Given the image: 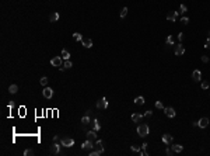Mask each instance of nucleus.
Segmentation results:
<instances>
[{"mask_svg":"<svg viewBox=\"0 0 210 156\" xmlns=\"http://www.w3.org/2000/svg\"><path fill=\"white\" fill-rule=\"evenodd\" d=\"M137 134H139V136H147L149 135V127L146 125V124H140V125L137 127Z\"/></svg>","mask_w":210,"mask_h":156,"instance_id":"f257e3e1","label":"nucleus"},{"mask_svg":"<svg viewBox=\"0 0 210 156\" xmlns=\"http://www.w3.org/2000/svg\"><path fill=\"white\" fill-rule=\"evenodd\" d=\"M60 145L65 146V148H70V146L74 145V139H73V138H62V139H60Z\"/></svg>","mask_w":210,"mask_h":156,"instance_id":"f03ea898","label":"nucleus"},{"mask_svg":"<svg viewBox=\"0 0 210 156\" xmlns=\"http://www.w3.org/2000/svg\"><path fill=\"white\" fill-rule=\"evenodd\" d=\"M94 150H97L99 155L104 153V142H102L101 139H97L95 141V144H94Z\"/></svg>","mask_w":210,"mask_h":156,"instance_id":"7ed1b4c3","label":"nucleus"},{"mask_svg":"<svg viewBox=\"0 0 210 156\" xmlns=\"http://www.w3.org/2000/svg\"><path fill=\"white\" fill-rule=\"evenodd\" d=\"M51 65H52V66L60 67L63 65V58H62V56H55V58H52L51 59Z\"/></svg>","mask_w":210,"mask_h":156,"instance_id":"20e7f679","label":"nucleus"},{"mask_svg":"<svg viewBox=\"0 0 210 156\" xmlns=\"http://www.w3.org/2000/svg\"><path fill=\"white\" fill-rule=\"evenodd\" d=\"M60 148H62V145H59L56 141H55V142H53V145L51 146V153H53V155H57V153H62Z\"/></svg>","mask_w":210,"mask_h":156,"instance_id":"39448f33","label":"nucleus"},{"mask_svg":"<svg viewBox=\"0 0 210 156\" xmlns=\"http://www.w3.org/2000/svg\"><path fill=\"white\" fill-rule=\"evenodd\" d=\"M42 94H44V97L45 98H52L53 97V89H51V87H45V89L42 90Z\"/></svg>","mask_w":210,"mask_h":156,"instance_id":"423d86ee","label":"nucleus"},{"mask_svg":"<svg viewBox=\"0 0 210 156\" xmlns=\"http://www.w3.org/2000/svg\"><path fill=\"white\" fill-rule=\"evenodd\" d=\"M97 107L98 108H108V101H107V98L105 97H102V98H99L98 101H97Z\"/></svg>","mask_w":210,"mask_h":156,"instance_id":"0eeeda50","label":"nucleus"},{"mask_svg":"<svg viewBox=\"0 0 210 156\" xmlns=\"http://www.w3.org/2000/svg\"><path fill=\"white\" fill-rule=\"evenodd\" d=\"M178 14H179V11H170L167 14V20L168 21H177Z\"/></svg>","mask_w":210,"mask_h":156,"instance_id":"6e6552de","label":"nucleus"},{"mask_svg":"<svg viewBox=\"0 0 210 156\" xmlns=\"http://www.w3.org/2000/svg\"><path fill=\"white\" fill-rule=\"evenodd\" d=\"M185 54V46L182 45V44H178L177 46H175V55L177 56H181Z\"/></svg>","mask_w":210,"mask_h":156,"instance_id":"1a4fd4ad","label":"nucleus"},{"mask_svg":"<svg viewBox=\"0 0 210 156\" xmlns=\"http://www.w3.org/2000/svg\"><path fill=\"white\" fill-rule=\"evenodd\" d=\"M81 148H83L84 150H91V149H94V144H93V141L87 139V141H86L83 145H81Z\"/></svg>","mask_w":210,"mask_h":156,"instance_id":"9d476101","label":"nucleus"},{"mask_svg":"<svg viewBox=\"0 0 210 156\" xmlns=\"http://www.w3.org/2000/svg\"><path fill=\"white\" fill-rule=\"evenodd\" d=\"M164 113H165V115L170 117V118H174V117H175V110H174L172 107H167V108H164Z\"/></svg>","mask_w":210,"mask_h":156,"instance_id":"9b49d317","label":"nucleus"},{"mask_svg":"<svg viewBox=\"0 0 210 156\" xmlns=\"http://www.w3.org/2000/svg\"><path fill=\"white\" fill-rule=\"evenodd\" d=\"M192 79L195 80V82H199V80L202 79V72L199 71V69H196V71L192 72Z\"/></svg>","mask_w":210,"mask_h":156,"instance_id":"f8f14e48","label":"nucleus"},{"mask_svg":"<svg viewBox=\"0 0 210 156\" xmlns=\"http://www.w3.org/2000/svg\"><path fill=\"white\" fill-rule=\"evenodd\" d=\"M81 44H83L84 48H91V46H93V41H91L90 38H84V37H83V40H81Z\"/></svg>","mask_w":210,"mask_h":156,"instance_id":"ddd939ff","label":"nucleus"},{"mask_svg":"<svg viewBox=\"0 0 210 156\" xmlns=\"http://www.w3.org/2000/svg\"><path fill=\"white\" fill-rule=\"evenodd\" d=\"M87 139H90V141H93V142H95L97 141V131H88L87 132Z\"/></svg>","mask_w":210,"mask_h":156,"instance_id":"4468645a","label":"nucleus"},{"mask_svg":"<svg viewBox=\"0 0 210 156\" xmlns=\"http://www.w3.org/2000/svg\"><path fill=\"white\" fill-rule=\"evenodd\" d=\"M207 125H209V118L207 117H203V118L199 119V127L200 128H206Z\"/></svg>","mask_w":210,"mask_h":156,"instance_id":"2eb2a0df","label":"nucleus"},{"mask_svg":"<svg viewBox=\"0 0 210 156\" xmlns=\"http://www.w3.org/2000/svg\"><path fill=\"white\" fill-rule=\"evenodd\" d=\"M162 142H164L165 145H170L172 142V135H170V134H164L162 135Z\"/></svg>","mask_w":210,"mask_h":156,"instance_id":"dca6fc26","label":"nucleus"},{"mask_svg":"<svg viewBox=\"0 0 210 156\" xmlns=\"http://www.w3.org/2000/svg\"><path fill=\"white\" fill-rule=\"evenodd\" d=\"M72 66H73V63L69 61V59H67V61H65V62H63V65L59 67V69H60V71H65V69H70Z\"/></svg>","mask_w":210,"mask_h":156,"instance_id":"f3484780","label":"nucleus"},{"mask_svg":"<svg viewBox=\"0 0 210 156\" xmlns=\"http://www.w3.org/2000/svg\"><path fill=\"white\" fill-rule=\"evenodd\" d=\"M174 37H172V35H168V38H167V41H165V46H167V48H170V46L171 45H174Z\"/></svg>","mask_w":210,"mask_h":156,"instance_id":"a211bd4d","label":"nucleus"},{"mask_svg":"<svg viewBox=\"0 0 210 156\" xmlns=\"http://www.w3.org/2000/svg\"><path fill=\"white\" fill-rule=\"evenodd\" d=\"M171 149H172V152H174V153H181L183 150V146H182V145H174Z\"/></svg>","mask_w":210,"mask_h":156,"instance_id":"6ab92c4d","label":"nucleus"},{"mask_svg":"<svg viewBox=\"0 0 210 156\" xmlns=\"http://www.w3.org/2000/svg\"><path fill=\"white\" fill-rule=\"evenodd\" d=\"M63 58V61H67V59H70V52L67 51V49H63L62 51V55H60Z\"/></svg>","mask_w":210,"mask_h":156,"instance_id":"aec40b11","label":"nucleus"},{"mask_svg":"<svg viewBox=\"0 0 210 156\" xmlns=\"http://www.w3.org/2000/svg\"><path fill=\"white\" fill-rule=\"evenodd\" d=\"M59 13H52L51 15H49V20H51V23H55V21H57L59 20Z\"/></svg>","mask_w":210,"mask_h":156,"instance_id":"412c9836","label":"nucleus"},{"mask_svg":"<svg viewBox=\"0 0 210 156\" xmlns=\"http://www.w3.org/2000/svg\"><path fill=\"white\" fill-rule=\"evenodd\" d=\"M141 114H137V113H135V114H132V121L133 123H139V121H140L141 119Z\"/></svg>","mask_w":210,"mask_h":156,"instance_id":"4be33fe9","label":"nucleus"},{"mask_svg":"<svg viewBox=\"0 0 210 156\" xmlns=\"http://www.w3.org/2000/svg\"><path fill=\"white\" fill-rule=\"evenodd\" d=\"M9 92L11 93V94H15V93L18 92V86H17V84H11V86L9 87Z\"/></svg>","mask_w":210,"mask_h":156,"instance_id":"5701e85b","label":"nucleus"},{"mask_svg":"<svg viewBox=\"0 0 210 156\" xmlns=\"http://www.w3.org/2000/svg\"><path fill=\"white\" fill-rule=\"evenodd\" d=\"M93 129H94V131H99V129H101V125H99L98 119H94V123H93Z\"/></svg>","mask_w":210,"mask_h":156,"instance_id":"b1692460","label":"nucleus"},{"mask_svg":"<svg viewBox=\"0 0 210 156\" xmlns=\"http://www.w3.org/2000/svg\"><path fill=\"white\" fill-rule=\"evenodd\" d=\"M81 124H83V125H87V124H90V117H88L87 114H86V115L81 118Z\"/></svg>","mask_w":210,"mask_h":156,"instance_id":"393cba45","label":"nucleus"},{"mask_svg":"<svg viewBox=\"0 0 210 156\" xmlns=\"http://www.w3.org/2000/svg\"><path fill=\"white\" fill-rule=\"evenodd\" d=\"M146 148H147V144H143V145H141V149H140V155H141V156H147V155H149V153L146 152Z\"/></svg>","mask_w":210,"mask_h":156,"instance_id":"a878e982","label":"nucleus"},{"mask_svg":"<svg viewBox=\"0 0 210 156\" xmlns=\"http://www.w3.org/2000/svg\"><path fill=\"white\" fill-rule=\"evenodd\" d=\"M135 103H136V104H139V106H141V104H144V98L141 97V96H139V97H136V98H135Z\"/></svg>","mask_w":210,"mask_h":156,"instance_id":"bb28decb","label":"nucleus"},{"mask_svg":"<svg viewBox=\"0 0 210 156\" xmlns=\"http://www.w3.org/2000/svg\"><path fill=\"white\" fill-rule=\"evenodd\" d=\"M126 14H128V7H123V9L120 10V19H125Z\"/></svg>","mask_w":210,"mask_h":156,"instance_id":"cd10ccee","label":"nucleus"},{"mask_svg":"<svg viewBox=\"0 0 210 156\" xmlns=\"http://www.w3.org/2000/svg\"><path fill=\"white\" fill-rule=\"evenodd\" d=\"M73 38H74L76 41H81V40H83V35H81V34H78V32H74V34H73Z\"/></svg>","mask_w":210,"mask_h":156,"instance_id":"c85d7f7f","label":"nucleus"},{"mask_svg":"<svg viewBox=\"0 0 210 156\" xmlns=\"http://www.w3.org/2000/svg\"><path fill=\"white\" fill-rule=\"evenodd\" d=\"M39 83H41L42 86H46V84H48V77H45V76L41 77V79H39Z\"/></svg>","mask_w":210,"mask_h":156,"instance_id":"c756f323","label":"nucleus"},{"mask_svg":"<svg viewBox=\"0 0 210 156\" xmlns=\"http://www.w3.org/2000/svg\"><path fill=\"white\" fill-rule=\"evenodd\" d=\"M24 155H25V156L34 155V150H32V149H25V150H24Z\"/></svg>","mask_w":210,"mask_h":156,"instance_id":"7c9ffc66","label":"nucleus"},{"mask_svg":"<svg viewBox=\"0 0 210 156\" xmlns=\"http://www.w3.org/2000/svg\"><path fill=\"white\" fill-rule=\"evenodd\" d=\"M156 107L158 108V110H164V106H162L161 101H157V103H156Z\"/></svg>","mask_w":210,"mask_h":156,"instance_id":"2f4dec72","label":"nucleus"},{"mask_svg":"<svg viewBox=\"0 0 210 156\" xmlns=\"http://www.w3.org/2000/svg\"><path fill=\"white\" fill-rule=\"evenodd\" d=\"M185 11H188L186 6H185V4H181V7H179V13H185Z\"/></svg>","mask_w":210,"mask_h":156,"instance_id":"473e14b6","label":"nucleus"},{"mask_svg":"<svg viewBox=\"0 0 210 156\" xmlns=\"http://www.w3.org/2000/svg\"><path fill=\"white\" fill-rule=\"evenodd\" d=\"M202 89H204V90L209 89V82H202Z\"/></svg>","mask_w":210,"mask_h":156,"instance_id":"72a5a7b5","label":"nucleus"},{"mask_svg":"<svg viewBox=\"0 0 210 156\" xmlns=\"http://www.w3.org/2000/svg\"><path fill=\"white\" fill-rule=\"evenodd\" d=\"M140 149H141V148L137 146V145H133V146H132V150H133V152H140Z\"/></svg>","mask_w":210,"mask_h":156,"instance_id":"f704fd0d","label":"nucleus"},{"mask_svg":"<svg viewBox=\"0 0 210 156\" xmlns=\"http://www.w3.org/2000/svg\"><path fill=\"white\" fill-rule=\"evenodd\" d=\"M151 115H153V111H150V110H149V111H146V113H144V117H147V118H150Z\"/></svg>","mask_w":210,"mask_h":156,"instance_id":"c9c22d12","label":"nucleus"},{"mask_svg":"<svg viewBox=\"0 0 210 156\" xmlns=\"http://www.w3.org/2000/svg\"><path fill=\"white\" fill-rule=\"evenodd\" d=\"M183 38H185V35H183V32H179V34H178V40H179L181 42H182V41H183Z\"/></svg>","mask_w":210,"mask_h":156,"instance_id":"e433bc0d","label":"nucleus"},{"mask_svg":"<svg viewBox=\"0 0 210 156\" xmlns=\"http://www.w3.org/2000/svg\"><path fill=\"white\" fill-rule=\"evenodd\" d=\"M181 21H182V24H188L189 19H188V17H182V19H181Z\"/></svg>","mask_w":210,"mask_h":156,"instance_id":"4c0bfd02","label":"nucleus"},{"mask_svg":"<svg viewBox=\"0 0 210 156\" xmlns=\"http://www.w3.org/2000/svg\"><path fill=\"white\" fill-rule=\"evenodd\" d=\"M202 62H203V63H207V62H209V58H207L206 55H203L202 56Z\"/></svg>","mask_w":210,"mask_h":156,"instance_id":"58836bf2","label":"nucleus"},{"mask_svg":"<svg viewBox=\"0 0 210 156\" xmlns=\"http://www.w3.org/2000/svg\"><path fill=\"white\" fill-rule=\"evenodd\" d=\"M165 153H167L168 156H171V155H172V153H174V152H172V149H170V148H167V150H165Z\"/></svg>","mask_w":210,"mask_h":156,"instance_id":"ea45409f","label":"nucleus"},{"mask_svg":"<svg viewBox=\"0 0 210 156\" xmlns=\"http://www.w3.org/2000/svg\"><path fill=\"white\" fill-rule=\"evenodd\" d=\"M98 155H99V153L97 152V150H91V152H90V156H98Z\"/></svg>","mask_w":210,"mask_h":156,"instance_id":"a19ab883","label":"nucleus"},{"mask_svg":"<svg viewBox=\"0 0 210 156\" xmlns=\"http://www.w3.org/2000/svg\"><path fill=\"white\" fill-rule=\"evenodd\" d=\"M204 46H206V48H210V38L206 41V45H204Z\"/></svg>","mask_w":210,"mask_h":156,"instance_id":"79ce46f5","label":"nucleus"}]
</instances>
